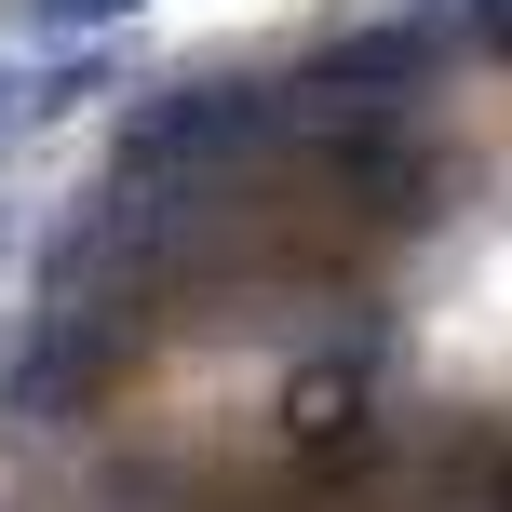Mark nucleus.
Returning a JSON list of instances; mask_svg holds the SVG:
<instances>
[{
	"label": "nucleus",
	"instance_id": "1",
	"mask_svg": "<svg viewBox=\"0 0 512 512\" xmlns=\"http://www.w3.org/2000/svg\"><path fill=\"white\" fill-rule=\"evenodd\" d=\"M270 122H283L270 81H176V95H149L122 122V189H203V176H230Z\"/></svg>",
	"mask_w": 512,
	"mask_h": 512
},
{
	"label": "nucleus",
	"instance_id": "2",
	"mask_svg": "<svg viewBox=\"0 0 512 512\" xmlns=\"http://www.w3.org/2000/svg\"><path fill=\"white\" fill-rule=\"evenodd\" d=\"M445 54H459L445 27H378V41H337V54H310L297 81H270V108H283V122H351L364 135V122H391V108L432 95Z\"/></svg>",
	"mask_w": 512,
	"mask_h": 512
},
{
	"label": "nucleus",
	"instance_id": "3",
	"mask_svg": "<svg viewBox=\"0 0 512 512\" xmlns=\"http://www.w3.org/2000/svg\"><path fill=\"white\" fill-rule=\"evenodd\" d=\"M108 378H122V337H108L95 310H41V324H14V351H0V418H81Z\"/></svg>",
	"mask_w": 512,
	"mask_h": 512
},
{
	"label": "nucleus",
	"instance_id": "4",
	"mask_svg": "<svg viewBox=\"0 0 512 512\" xmlns=\"http://www.w3.org/2000/svg\"><path fill=\"white\" fill-rule=\"evenodd\" d=\"M135 0H27V27H122Z\"/></svg>",
	"mask_w": 512,
	"mask_h": 512
}]
</instances>
